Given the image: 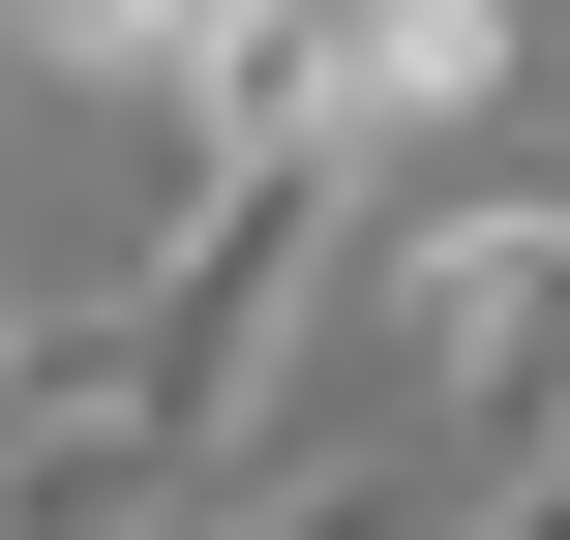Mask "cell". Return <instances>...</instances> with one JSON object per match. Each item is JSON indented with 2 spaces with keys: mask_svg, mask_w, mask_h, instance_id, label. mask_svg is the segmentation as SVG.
I'll return each instance as SVG.
<instances>
[{
  "mask_svg": "<svg viewBox=\"0 0 570 540\" xmlns=\"http://www.w3.org/2000/svg\"><path fill=\"white\" fill-rule=\"evenodd\" d=\"M331 240H361V180H180V240L60 331L90 361V421L150 451V481H210L240 421H271V361H301V301H331Z\"/></svg>",
  "mask_w": 570,
  "mask_h": 540,
  "instance_id": "cell-1",
  "label": "cell"
},
{
  "mask_svg": "<svg viewBox=\"0 0 570 540\" xmlns=\"http://www.w3.org/2000/svg\"><path fill=\"white\" fill-rule=\"evenodd\" d=\"M210 540H481V451H451V421H331L301 481H240Z\"/></svg>",
  "mask_w": 570,
  "mask_h": 540,
  "instance_id": "cell-2",
  "label": "cell"
},
{
  "mask_svg": "<svg viewBox=\"0 0 570 540\" xmlns=\"http://www.w3.org/2000/svg\"><path fill=\"white\" fill-rule=\"evenodd\" d=\"M0 60H30V90H180L210 0H0Z\"/></svg>",
  "mask_w": 570,
  "mask_h": 540,
  "instance_id": "cell-3",
  "label": "cell"
},
{
  "mask_svg": "<svg viewBox=\"0 0 570 540\" xmlns=\"http://www.w3.org/2000/svg\"><path fill=\"white\" fill-rule=\"evenodd\" d=\"M481 540H570V391L511 421V451H481Z\"/></svg>",
  "mask_w": 570,
  "mask_h": 540,
  "instance_id": "cell-4",
  "label": "cell"
},
{
  "mask_svg": "<svg viewBox=\"0 0 570 540\" xmlns=\"http://www.w3.org/2000/svg\"><path fill=\"white\" fill-rule=\"evenodd\" d=\"M0 391H30V331H0Z\"/></svg>",
  "mask_w": 570,
  "mask_h": 540,
  "instance_id": "cell-5",
  "label": "cell"
}]
</instances>
